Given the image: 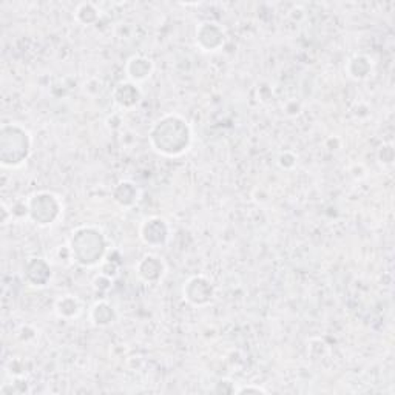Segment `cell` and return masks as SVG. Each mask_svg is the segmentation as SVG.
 <instances>
[{"label": "cell", "instance_id": "8992f818", "mask_svg": "<svg viewBox=\"0 0 395 395\" xmlns=\"http://www.w3.org/2000/svg\"><path fill=\"white\" fill-rule=\"evenodd\" d=\"M226 42V35L218 23L202 22L196 28V45L202 51H218Z\"/></svg>", "mask_w": 395, "mask_h": 395}, {"label": "cell", "instance_id": "277c9868", "mask_svg": "<svg viewBox=\"0 0 395 395\" xmlns=\"http://www.w3.org/2000/svg\"><path fill=\"white\" fill-rule=\"evenodd\" d=\"M28 217L40 227H48L62 215L61 198L51 192H39L27 200Z\"/></svg>", "mask_w": 395, "mask_h": 395}, {"label": "cell", "instance_id": "ffe728a7", "mask_svg": "<svg viewBox=\"0 0 395 395\" xmlns=\"http://www.w3.org/2000/svg\"><path fill=\"white\" fill-rule=\"evenodd\" d=\"M10 218L13 219V212H11V207L8 209V205L5 202H2V222L4 224H8L10 222Z\"/></svg>", "mask_w": 395, "mask_h": 395}, {"label": "cell", "instance_id": "4fadbf2b", "mask_svg": "<svg viewBox=\"0 0 395 395\" xmlns=\"http://www.w3.org/2000/svg\"><path fill=\"white\" fill-rule=\"evenodd\" d=\"M116 310L111 306L109 301L101 300V301H96L92 310H90V320H92V323L95 326L99 327H105V326H110L111 323L116 321Z\"/></svg>", "mask_w": 395, "mask_h": 395}, {"label": "cell", "instance_id": "30bf717a", "mask_svg": "<svg viewBox=\"0 0 395 395\" xmlns=\"http://www.w3.org/2000/svg\"><path fill=\"white\" fill-rule=\"evenodd\" d=\"M142 99V92L141 88L138 87V84L131 80L119 82V84L114 87L113 90V101L118 107L123 110H130L136 107Z\"/></svg>", "mask_w": 395, "mask_h": 395}, {"label": "cell", "instance_id": "5b68a950", "mask_svg": "<svg viewBox=\"0 0 395 395\" xmlns=\"http://www.w3.org/2000/svg\"><path fill=\"white\" fill-rule=\"evenodd\" d=\"M184 298L196 308H204L212 303L215 296V287L207 276L195 275L186 281L183 287Z\"/></svg>", "mask_w": 395, "mask_h": 395}, {"label": "cell", "instance_id": "ac0fdd59", "mask_svg": "<svg viewBox=\"0 0 395 395\" xmlns=\"http://www.w3.org/2000/svg\"><path fill=\"white\" fill-rule=\"evenodd\" d=\"M235 394H267V391L261 386H253V384H247V386H241L235 391Z\"/></svg>", "mask_w": 395, "mask_h": 395}, {"label": "cell", "instance_id": "ba28073f", "mask_svg": "<svg viewBox=\"0 0 395 395\" xmlns=\"http://www.w3.org/2000/svg\"><path fill=\"white\" fill-rule=\"evenodd\" d=\"M135 269L142 281L158 283L159 279L164 276V272H166V265H164L162 258L158 257V255L147 253L138 261Z\"/></svg>", "mask_w": 395, "mask_h": 395}, {"label": "cell", "instance_id": "e0dca14e", "mask_svg": "<svg viewBox=\"0 0 395 395\" xmlns=\"http://www.w3.org/2000/svg\"><path fill=\"white\" fill-rule=\"evenodd\" d=\"M378 158H380L382 164H384V166H391L392 161H394V148H392V145H383L380 148V152H378Z\"/></svg>", "mask_w": 395, "mask_h": 395}, {"label": "cell", "instance_id": "3957f363", "mask_svg": "<svg viewBox=\"0 0 395 395\" xmlns=\"http://www.w3.org/2000/svg\"><path fill=\"white\" fill-rule=\"evenodd\" d=\"M13 147V153L4 167L18 169L22 164L27 162L32 150L31 135L27 128H23L19 123H5L0 133V150Z\"/></svg>", "mask_w": 395, "mask_h": 395}, {"label": "cell", "instance_id": "52a82bcc", "mask_svg": "<svg viewBox=\"0 0 395 395\" xmlns=\"http://www.w3.org/2000/svg\"><path fill=\"white\" fill-rule=\"evenodd\" d=\"M139 233H141V240L147 245L161 247L169 241L170 229L166 219H162L159 217H152V218H147L142 222Z\"/></svg>", "mask_w": 395, "mask_h": 395}, {"label": "cell", "instance_id": "9a60e30c", "mask_svg": "<svg viewBox=\"0 0 395 395\" xmlns=\"http://www.w3.org/2000/svg\"><path fill=\"white\" fill-rule=\"evenodd\" d=\"M346 71H348V74L352 79L363 80L369 76L370 71H372V62H370L367 56L357 54L349 61L348 67H346Z\"/></svg>", "mask_w": 395, "mask_h": 395}, {"label": "cell", "instance_id": "5bb4252c", "mask_svg": "<svg viewBox=\"0 0 395 395\" xmlns=\"http://www.w3.org/2000/svg\"><path fill=\"white\" fill-rule=\"evenodd\" d=\"M113 200L116 201L121 207H133L139 200V188L131 181H121L116 187L113 188Z\"/></svg>", "mask_w": 395, "mask_h": 395}, {"label": "cell", "instance_id": "2e32d148", "mask_svg": "<svg viewBox=\"0 0 395 395\" xmlns=\"http://www.w3.org/2000/svg\"><path fill=\"white\" fill-rule=\"evenodd\" d=\"M97 18H99V11L93 4H80L76 8V19L82 25H92L97 20Z\"/></svg>", "mask_w": 395, "mask_h": 395}, {"label": "cell", "instance_id": "7a4b0ae2", "mask_svg": "<svg viewBox=\"0 0 395 395\" xmlns=\"http://www.w3.org/2000/svg\"><path fill=\"white\" fill-rule=\"evenodd\" d=\"M107 253V241L96 227H79L73 232L70 241V257L84 267L101 265Z\"/></svg>", "mask_w": 395, "mask_h": 395}, {"label": "cell", "instance_id": "6da1fadb", "mask_svg": "<svg viewBox=\"0 0 395 395\" xmlns=\"http://www.w3.org/2000/svg\"><path fill=\"white\" fill-rule=\"evenodd\" d=\"M150 144L156 152L176 158L184 154L192 145V128L179 114H166L153 123L150 130Z\"/></svg>", "mask_w": 395, "mask_h": 395}, {"label": "cell", "instance_id": "9c48e42d", "mask_svg": "<svg viewBox=\"0 0 395 395\" xmlns=\"http://www.w3.org/2000/svg\"><path fill=\"white\" fill-rule=\"evenodd\" d=\"M25 278L35 287H45L51 281V266L44 258H30L25 265Z\"/></svg>", "mask_w": 395, "mask_h": 395}, {"label": "cell", "instance_id": "d6986e66", "mask_svg": "<svg viewBox=\"0 0 395 395\" xmlns=\"http://www.w3.org/2000/svg\"><path fill=\"white\" fill-rule=\"evenodd\" d=\"M278 159H286V162H283V164H279V167L281 169H292L295 164H296V158L295 156L291 153V152H284V153H281L279 154V158Z\"/></svg>", "mask_w": 395, "mask_h": 395}, {"label": "cell", "instance_id": "7c38bea8", "mask_svg": "<svg viewBox=\"0 0 395 395\" xmlns=\"http://www.w3.org/2000/svg\"><path fill=\"white\" fill-rule=\"evenodd\" d=\"M54 310L59 318L62 320H74L80 317L84 312V304L78 298L76 295H63L57 298L54 304Z\"/></svg>", "mask_w": 395, "mask_h": 395}, {"label": "cell", "instance_id": "8fae6325", "mask_svg": "<svg viewBox=\"0 0 395 395\" xmlns=\"http://www.w3.org/2000/svg\"><path fill=\"white\" fill-rule=\"evenodd\" d=\"M126 71L130 80L138 84V82H142L150 78V74L153 73V62L145 56H133L128 59Z\"/></svg>", "mask_w": 395, "mask_h": 395}]
</instances>
